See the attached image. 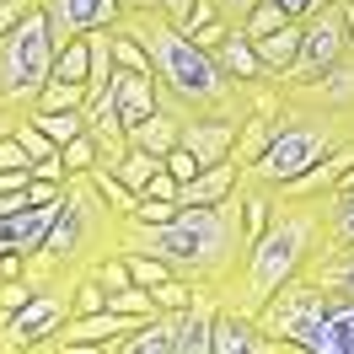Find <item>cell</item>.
Listing matches in <instances>:
<instances>
[{"mask_svg": "<svg viewBox=\"0 0 354 354\" xmlns=\"http://www.w3.org/2000/svg\"><path fill=\"white\" fill-rule=\"evenodd\" d=\"M322 204V231H328L333 252H354V188H328L317 194Z\"/></svg>", "mask_w": 354, "mask_h": 354, "instance_id": "2e32d148", "label": "cell"}, {"mask_svg": "<svg viewBox=\"0 0 354 354\" xmlns=\"http://www.w3.org/2000/svg\"><path fill=\"white\" fill-rule=\"evenodd\" d=\"M27 118H32V124H38V129H44L48 140H54V145H70L75 134L86 129V113H81V108H59V113H27Z\"/></svg>", "mask_w": 354, "mask_h": 354, "instance_id": "603a6c76", "label": "cell"}, {"mask_svg": "<svg viewBox=\"0 0 354 354\" xmlns=\"http://www.w3.org/2000/svg\"><path fill=\"white\" fill-rule=\"evenodd\" d=\"M48 75H54V38H48V17L38 0L11 32H0V108L27 118L38 108Z\"/></svg>", "mask_w": 354, "mask_h": 354, "instance_id": "8992f818", "label": "cell"}, {"mask_svg": "<svg viewBox=\"0 0 354 354\" xmlns=\"http://www.w3.org/2000/svg\"><path fill=\"white\" fill-rule=\"evenodd\" d=\"M279 6H285V17H295V22L311 17V0H279Z\"/></svg>", "mask_w": 354, "mask_h": 354, "instance_id": "60d3db41", "label": "cell"}, {"mask_svg": "<svg viewBox=\"0 0 354 354\" xmlns=\"http://www.w3.org/2000/svg\"><path fill=\"white\" fill-rule=\"evenodd\" d=\"M338 11H344V32H349V48H354V0H338Z\"/></svg>", "mask_w": 354, "mask_h": 354, "instance_id": "b9f144b4", "label": "cell"}, {"mask_svg": "<svg viewBox=\"0 0 354 354\" xmlns=\"http://www.w3.org/2000/svg\"><path fill=\"white\" fill-rule=\"evenodd\" d=\"M108 306L113 311H129V317H156V295L151 285H124V290H108Z\"/></svg>", "mask_w": 354, "mask_h": 354, "instance_id": "83f0119b", "label": "cell"}, {"mask_svg": "<svg viewBox=\"0 0 354 354\" xmlns=\"http://www.w3.org/2000/svg\"><path fill=\"white\" fill-rule=\"evenodd\" d=\"M54 75L86 86V75H91V44H86V32H81V38H70L65 48H54Z\"/></svg>", "mask_w": 354, "mask_h": 354, "instance_id": "7402d4cb", "label": "cell"}, {"mask_svg": "<svg viewBox=\"0 0 354 354\" xmlns=\"http://www.w3.org/2000/svg\"><path fill=\"white\" fill-rule=\"evenodd\" d=\"M215 59H221L225 75H236L242 86H258V81H274L263 70V59H258V48H252V38H247L242 27H231V38H225L221 48H215Z\"/></svg>", "mask_w": 354, "mask_h": 354, "instance_id": "e0dca14e", "label": "cell"}, {"mask_svg": "<svg viewBox=\"0 0 354 354\" xmlns=\"http://www.w3.org/2000/svg\"><path fill=\"white\" fill-rule=\"evenodd\" d=\"M177 194H183V183H177L167 167H161V172L145 183V194H140V199H167V204H177Z\"/></svg>", "mask_w": 354, "mask_h": 354, "instance_id": "836d02e7", "label": "cell"}, {"mask_svg": "<svg viewBox=\"0 0 354 354\" xmlns=\"http://www.w3.org/2000/svg\"><path fill=\"white\" fill-rule=\"evenodd\" d=\"M285 22H295V17H285V6H279V0H258V6L247 11L242 32H247V38H263V32H274V27H285Z\"/></svg>", "mask_w": 354, "mask_h": 354, "instance_id": "f1b7e54d", "label": "cell"}, {"mask_svg": "<svg viewBox=\"0 0 354 354\" xmlns=\"http://www.w3.org/2000/svg\"><path fill=\"white\" fill-rule=\"evenodd\" d=\"M59 156H65L70 177H75V172H91V167L102 161V145H97V134H91V129H81L70 145H59Z\"/></svg>", "mask_w": 354, "mask_h": 354, "instance_id": "4316f807", "label": "cell"}, {"mask_svg": "<svg viewBox=\"0 0 354 354\" xmlns=\"http://www.w3.org/2000/svg\"><path fill=\"white\" fill-rule=\"evenodd\" d=\"M301 32H306V17L274 27V32H263V38H252V48H258V59H263V70L274 75V81H279V75L290 70V59L301 54Z\"/></svg>", "mask_w": 354, "mask_h": 354, "instance_id": "ac0fdd59", "label": "cell"}, {"mask_svg": "<svg viewBox=\"0 0 354 354\" xmlns=\"http://www.w3.org/2000/svg\"><path fill=\"white\" fill-rule=\"evenodd\" d=\"M349 129H354V113H333V108H317L306 97H295V91H279V108H274V124H268V145L252 167H242V177L285 188L306 167H317L333 145H344Z\"/></svg>", "mask_w": 354, "mask_h": 354, "instance_id": "5b68a950", "label": "cell"}, {"mask_svg": "<svg viewBox=\"0 0 354 354\" xmlns=\"http://www.w3.org/2000/svg\"><path fill=\"white\" fill-rule=\"evenodd\" d=\"M328 247V231H322V204L317 199H295L285 188H274V215L268 225L242 247V263L225 279L221 306L247 311L258 317L268 306V295L279 285H290L295 274H306V263Z\"/></svg>", "mask_w": 354, "mask_h": 354, "instance_id": "3957f363", "label": "cell"}, {"mask_svg": "<svg viewBox=\"0 0 354 354\" xmlns=\"http://www.w3.org/2000/svg\"><path fill=\"white\" fill-rule=\"evenodd\" d=\"M209 354H285L263 328L258 317L231 306H215V322H209Z\"/></svg>", "mask_w": 354, "mask_h": 354, "instance_id": "8fae6325", "label": "cell"}, {"mask_svg": "<svg viewBox=\"0 0 354 354\" xmlns=\"http://www.w3.org/2000/svg\"><path fill=\"white\" fill-rule=\"evenodd\" d=\"M236 124H242V118H183V140H177V145H188V151L199 156L204 167H215V161H231V145H236Z\"/></svg>", "mask_w": 354, "mask_h": 354, "instance_id": "4fadbf2b", "label": "cell"}, {"mask_svg": "<svg viewBox=\"0 0 354 354\" xmlns=\"http://www.w3.org/2000/svg\"><path fill=\"white\" fill-rule=\"evenodd\" d=\"M236 183H242V167H236V161H215V167H204L199 177L183 183L177 204H221V199L236 194Z\"/></svg>", "mask_w": 354, "mask_h": 354, "instance_id": "9a60e30c", "label": "cell"}, {"mask_svg": "<svg viewBox=\"0 0 354 354\" xmlns=\"http://www.w3.org/2000/svg\"><path fill=\"white\" fill-rule=\"evenodd\" d=\"M124 263H129V279L134 285H161V279H172V268L151 258V252H124Z\"/></svg>", "mask_w": 354, "mask_h": 354, "instance_id": "f546056e", "label": "cell"}, {"mask_svg": "<svg viewBox=\"0 0 354 354\" xmlns=\"http://www.w3.org/2000/svg\"><path fill=\"white\" fill-rule=\"evenodd\" d=\"M161 0H118V11H156Z\"/></svg>", "mask_w": 354, "mask_h": 354, "instance_id": "ee69618b", "label": "cell"}, {"mask_svg": "<svg viewBox=\"0 0 354 354\" xmlns=\"http://www.w3.org/2000/svg\"><path fill=\"white\" fill-rule=\"evenodd\" d=\"M17 140L27 145V156H32V161H48V156H59V145H54V140H48V134L38 129L32 118H22V124H17Z\"/></svg>", "mask_w": 354, "mask_h": 354, "instance_id": "1f68e13d", "label": "cell"}, {"mask_svg": "<svg viewBox=\"0 0 354 354\" xmlns=\"http://www.w3.org/2000/svg\"><path fill=\"white\" fill-rule=\"evenodd\" d=\"M177 140H183V118H177V113H167V108H156L151 118L129 124V145H145V151H156V156H167Z\"/></svg>", "mask_w": 354, "mask_h": 354, "instance_id": "ffe728a7", "label": "cell"}, {"mask_svg": "<svg viewBox=\"0 0 354 354\" xmlns=\"http://www.w3.org/2000/svg\"><path fill=\"white\" fill-rule=\"evenodd\" d=\"M242 247H247L242 194H231L221 204H183L172 221H156V225L124 215V236H118V252H151L172 274L194 279L199 290H215V295L236 274Z\"/></svg>", "mask_w": 354, "mask_h": 354, "instance_id": "7a4b0ae2", "label": "cell"}, {"mask_svg": "<svg viewBox=\"0 0 354 354\" xmlns=\"http://www.w3.org/2000/svg\"><path fill=\"white\" fill-rule=\"evenodd\" d=\"M32 6H38V0H0V32H11V27L32 11Z\"/></svg>", "mask_w": 354, "mask_h": 354, "instance_id": "74e56055", "label": "cell"}, {"mask_svg": "<svg viewBox=\"0 0 354 354\" xmlns=\"http://www.w3.org/2000/svg\"><path fill=\"white\" fill-rule=\"evenodd\" d=\"M151 295H156V306H161V311H183V306H194V301H199V285H194V279H183V274H172V279L151 285Z\"/></svg>", "mask_w": 354, "mask_h": 354, "instance_id": "484cf974", "label": "cell"}, {"mask_svg": "<svg viewBox=\"0 0 354 354\" xmlns=\"http://www.w3.org/2000/svg\"><path fill=\"white\" fill-rule=\"evenodd\" d=\"M113 97H118L124 124H140L161 108V86H156L151 70H113Z\"/></svg>", "mask_w": 354, "mask_h": 354, "instance_id": "5bb4252c", "label": "cell"}, {"mask_svg": "<svg viewBox=\"0 0 354 354\" xmlns=\"http://www.w3.org/2000/svg\"><path fill=\"white\" fill-rule=\"evenodd\" d=\"M349 134H354V129H349Z\"/></svg>", "mask_w": 354, "mask_h": 354, "instance_id": "f6af8a7d", "label": "cell"}, {"mask_svg": "<svg viewBox=\"0 0 354 354\" xmlns=\"http://www.w3.org/2000/svg\"><path fill=\"white\" fill-rule=\"evenodd\" d=\"M17 124H22V113H6V108H0V140H6V134H17Z\"/></svg>", "mask_w": 354, "mask_h": 354, "instance_id": "7bdbcfd3", "label": "cell"}, {"mask_svg": "<svg viewBox=\"0 0 354 354\" xmlns=\"http://www.w3.org/2000/svg\"><path fill=\"white\" fill-rule=\"evenodd\" d=\"M167 167V156H156V151H145V145H124V156L113 161V172L129 183L134 194H145V183H151L156 172Z\"/></svg>", "mask_w": 354, "mask_h": 354, "instance_id": "44dd1931", "label": "cell"}, {"mask_svg": "<svg viewBox=\"0 0 354 354\" xmlns=\"http://www.w3.org/2000/svg\"><path fill=\"white\" fill-rule=\"evenodd\" d=\"M279 91H295V97H306L317 108H333V113H354V48L338 65H328L317 81H306V86H279Z\"/></svg>", "mask_w": 354, "mask_h": 354, "instance_id": "7c38bea8", "label": "cell"}, {"mask_svg": "<svg viewBox=\"0 0 354 354\" xmlns=\"http://www.w3.org/2000/svg\"><path fill=\"white\" fill-rule=\"evenodd\" d=\"M59 108H86V86H81V81H59V75H48L32 113H59Z\"/></svg>", "mask_w": 354, "mask_h": 354, "instance_id": "cb8c5ba5", "label": "cell"}, {"mask_svg": "<svg viewBox=\"0 0 354 354\" xmlns=\"http://www.w3.org/2000/svg\"><path fill=\"white\" fill-rule=\"evenodd\" d=\"M0 167H32V156H27V145L17 140V134L0 140Z\"/></svg>", "mask_w": 354, "mask_h": 354, "instance_id": "d590c367", "label": "cell"}, {"mask_svg": "<svg viewBox=\"0 0 354 354\" xmlns=\"http://www.w3.org/2000/svg\"><path fill=\"white\" fill-rule=\"evenodd\" d=\"M194 6H199V0H161V11H167V22H172V27L188 22V11H194Z\"/></svg>", "mask_w": 354, "mask_h": 354, "instance_id": "ab89813d", "label": "cell"}, {"mask_svg": "<svg viewBox=\"0 0 354 354\" xmlns=\"http://www.w3.org/2000/svg\"><path fill=\"white\" fill-rule=\"evenodd\" d=\"M70 317H75V279L38 285L32 301H22L17 311L0 317V354H38L48 344V333L65 328Z\"/></svg>", "mask_w": 354, "mask_h": 354, "instance_id": "ba28073f", "label": "cell"}, {"mask_svg": "<svg viewBox=\"0 0 354 354\" xmlns=\"http://www.w3.org/2000/svg\"><path fill=\"white\" fill-rule=\"evenodd\" d=\"M328 301L333 295L317 285L311 274H295L290 285H279L268 295V306L258 311V328H263L285 354H306V344H311V333H317V322H322Z\"/></svg>", "mask_w": 354, "mask_h": 354, "instance_id": "52a82bcc", "label": "cell"}, {"mask_svg": "<svg viewBox=\"0 0 354 354\" xmlns=\"http://www.w3.org/2000/svg\"><path fill=\"white\" fill-rule=\"evenodd\" d=\"M91 183L102 188V199H108L113 209H118V215H134V209H140V194H134L129 183L113 172V167H91Z\"/></svg>", "mask_w": 354, "mask_h": 354, "instance_id": "d4e9b609", "label": "cell"}, {"mask_svg": "<svg viewBox=\"0 0 354 354\" xmlns=\"http://www.w3.org/2000/svg\"><path fill=\"white\" fill-rule=\"evenodd\" d=\"M344 54H349L344 11H338V6H317L306 17V32H301V54L290 59V70L279 75V86H306V81H317L328 65H338Z\"/></svg>", "mask_w": 354, "mask_h": 354, "instance_id": "9c48e42d", "label": "cell"}, {"mask_svg": "<svg viewBox=\"0 0 354 354\" xmlns=\"http://www.w3.org/2000/svg\"><path fill=\"white\" fill-rule=\"evenodd\" d=\"M215 6H221V17H225L231 27H242V22H247V11H252L258 0H215Z\"/></svg>", "mask_w": 354, "mask_h": 354, "instance_id": "f35d334b", "label": "cell"}, {"mask_svg": "<svg viewBox=\"0 0 354 354\" xmlns=\"http://www.w3.org/2000/svg\"><path fill=\"white\" fill-rule=\"evenodd\" d=\"M44 17H48L54 48H65L81 32H97V27L118 22V0H44Z\"/></svg>", "mask_w": 354, "mask_h": 354, "instance_id": "30bf717a", "label": "cell"}, {"mask_svg": "<svg viewBox=\"0 0 354 354\" xmlns=\"http://www.w3.org/2000/svg\"><path fill=\"white\" fill-rule=\"evenodd\" d=\"M118 236H124V215L102 199L91 172H75L59 194V215L48 225V236L27 252V279L59 285V279L97 274V263L118 252Z\"/></svg>", "mask_w": 354, "mask_h": 354, "instance_id": "277c9868", "label": "cell"}, {"mask_svg": "<svg viewBox=\"0 0 354 354\" xmlns=\"http://www.w3.org/2000/svg\"><path fill=\"white\" fill-rule=\"evenodd\" d=\"M177 209H183V204H167V199H140V209H134V221H172Z\"/></svg>", "mask_w": 354, "mask_h": 354, "instance_id": "e575fe53", "label": "cell"}, {"mask_svg": "<svg viewBox=\"0 0 354 354\" xmlns=\"http://www.w3.org/2000/svg\"><path fill=\"white\" fill-rule=\"evenodd\" d=\"M113 59H118V70H151V54H145V44H134L124 27H113Z\"/></svg>", "mask_w": 354, "mask_h": 354, "instance_id": "4dcf8cb0", "label": "cell"}, {"mask_svg": "<svg viewBox=\"0 0 354 354\" xmlns=\"http://www.w3.org/2000/svg\"><path fill=\"white\" fill-rule=\"evenodd\" d=\"M32 177H44V183H70V167H65V156H48V161H32Z\"/></svg>", "mask_w": 354, "mask_h": 354, "instance_id": "8d00e7d4", "label": "cell"}, {"mask_svg": "<svg viewBox=\"0 0 354 354\" xmlns=\"http://www.w3.org/2000/svg\"><path fill=\"white\" fill-rule=\"evenodd\" d=\"M306 274H311L322 290H328V295L354 301V252H333V247H322V252L306 263Z\"/></svg>", "mask_w": 354, "mask_h": 354, "instance_id": "d6986e66", "label": "cell"}, {"mask_svg": "<svg viewBox=\"0 0 354 354\" xmlns=\"http://www.w3.org/2000/svg\"><path fill=\"white\" fill-rule=\"evenodd\" d=\"M167 172H172L177 183H188V177H199V172H204V161L188 151V145H172V151H167Z\"/></svg>", "mask_w": 354, "mask_h": 354, "instance_id": "d6a6232c", "label": "cell"}, {"mask_svg": "<svg viewBox=\"0 0 354 354\" xmlns=\"http://www.w3.org/2000/svg\"><path fill=\"white\" fill-rule=\"evenodd\" d=\"M134 44H145L151 54V75L161 86V108L177 113V118H242L252 108L258 86H242L236 75H225L221 59L199 48L183 27L167 22V11H118V22Z\"/></svg>", "mask_w": 354, "mask_h": 354, "instance_id": "6da1fadb", "label": "cell"}]
</instances>
